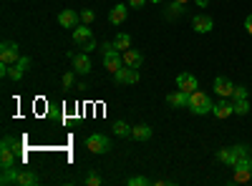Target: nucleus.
I'll return each instance as SVG.
<instances>
[{"label":"nucleus","instance_id":"obj_1","mask_svg":"<svg viewBox=\"0 0 252 186\" xmlns=\"http://www.w3.org/2000/svg\"><path fill=\"white\" fill-rule=\"evenodd\" d=\"M101 55H103V68H106L109 73H116L121 66H124V58H121V51H116L114 40H106V43L98 46Z\"/></svg>","mask_w":252,"mask_h":186},{"label":"nucleus","instance_id":"obj_2","mask_svg":"<svg viewBox=\"0 0 252 186\" xmlns=\"http://www.w3.org/2000/svg\"><path fill=\"white\" fill-rule=\"evenodd\" d=\"M192 113H197V116H204V113H212V108H215V101H212V96L209 93H204V91H194V93H189V106H187Z\"/></svg>","mask_w":252,"mask_h":186},{"label":"nucleus","instance_id":"obj_3","mask_svg":"<svg viewBox=\"0 0 252 186\" xmlns=\"http://www.w3.org/2000/svg\"><path fill=\"white\" fill-rule=\"evenodd\" d=\"M15 138H10V136H5L3 138V143H0V166L3 169H10V166H15Z\"/></svg>","mask_w":252,"mask_h":186},{"label":"nucleus","instance_id":"obj_4","mask_svg":"<svg viewBox=\"0 0 252 186\" xmlns=\"http://www.w3.org/2000/svg\"><path fill=\"white\" fill-rule=\"evenodd\" d=\"M20 58H23V55H20V48H18V43H13V40H3V46H0V63L15 66Z\"/></svg>","mask_w":252,"mask_h":186},{"label":"nucleus","instance_id":"obj_5","mask_svg":"<svg viewBox=\"0 0 252 186\" xmlns=\"http://www.w3.org/2000/svg\"><path fill=\"white\" fill-rule=\"evenodd\" d=\"M139 68H131V66H121L116 73H114V80L119 86H136L139 83Z\"/></svg>","mask_w":252,"mask_h":186},{"label":"nucleus","instance_id":"obj_6","mask_svg":"<svg viewBox=\"0 0 252 186\" xmlns=\"http://www.w3.org/2000/svg\"><path fill=\"white\" fill-rule=\"evenodd\" d=\"M86 149L91 154H106V151H111V138L103 133H91L86 138Z\"/></svg>","mask_w":252,"mask_h":186},{"label":"nucleus","instance_id":"obj_7","mask_svg":"<svg viewBox=\"0 0 252 186\" xmlns=\"http://www.w3.org/2000/svg\"><path fill=\"white\" fill-rule=\"evenodd\" d=\"M177 88H179V91H184V93H194V91L199 88V80H197V76H194V73L182 71V73L177 76Z\"/></svg>","mask_w":252,"mask_h":186},{"label":"nucleus","instance_id":"obj_8","mask_svg":"<svg viewBox=\"0 0 252 186\" xmlns=\"http://www.w3.org/2000/svg\"><path fill=\"white\" fill-rule=\"evenodd\" d=\"M252 181V156L242 159L235 166V184H247Z\"/></svg>","mask_w":252,"mask_h":186},{"label":"nucleus","instance_id":"obj_9","mask_svg":"<svg viewBox=\"0 0 252 186\" xmlns=\"http://www.w3.org/2000/svg\"><path fill=\"white\" fill-rule=\"evenodd\" d=\"M68 58H71V63H73V71H76V73H91L94 66H91L89 53H83V51H81V53H71Z\"/></svg>","mask_w":252,"mask_h":186},{"label":"nucleus","instance_id":"obj_10","mask_svg":"<svg viewBox=\"0 0 252 186\" xmlns=\"http://www.w3.org/2000/svg\"><path fill=\"white\" fill-rule=\"evenodd\" d=\"M212 113H215V118H220V121L229 118V116L235 113V101H227V98L217 101V103H215V108H212Z\"/></svg>","mask_w":252,"mask_h":186},{"label":"nucleus","instance_id":"obj_11","mask_svg":"<svg viewBox=\"0 0 252 186\" xmlns=\"http://www.w3.org/2000/svg\"><path fill=\"white\" fill-rule=\"evenodd\" d=\"M58 23H61V28H76L78 23H81V15L76 13V10H71V8H66V10H61L58 13Z\"/></svg>","mask_w":252,"mask_h":186},{"label":"nucleus","instance_id":"obj_12","mask_svg":"<svg viewBox=\"0 0 252 186\" xmlns=\"http://www.w3.org/2000/svg\"><path fill=\"white\" fill-rule=\"evenodd\" d=\"M28 68H31V58H26V55H23L15 66H10V76H8V78H13L15 83H18V80H23V76L28 73Z\"/></svg>","mask_w":252,"mask_h":186},{"label":"nucleus","instance_id":"obj_13","mask_svg":"<svg viewBox=\"0 0 252 186\" xmlns=\"http://www.w3.org/2000/svg\"><path fill=\"white\" fill-rule=\"evenodd\" d=\"M215 91H217V96L227 98V96H232L235 83H232V80H229L227 76H217V78H215Z\"/></svg>","mask_w":252,"mask_h":186},{"label":"nucleus","instance_id":"obj_14","mask_svg":"<svg viewBox=\"0 0 252 186\" xmlns=\"http://www.w3.org/2000/svg\"><path fill=\"white\" fill-rule=\"evenodd\" d=\"M166 103H169L172 108H187L189 106V93H184V91H174V93H169L166 96Z\"/></svg>","mask_w":252,"mask_h":186},{"label":"nucleus","instance_id":"obj_15","mask_svg":"<svg viewBox=\"0 0 252 186\" xmlns=\"http://www.w3.org/2000/svg\"><path fill=\"white\" fill-rule=\"evenodd\" d=\"M192 28H194L197 33H209V30L215 28V20H212V15H194Z\"/></svg>","mask_w":252,"mask_h":186},{"label":"nucleus","instance_id":"obj_16","mask_svg":"<svg viewBox=\"0 0 252 186\" xmlns=\"http://www.w3.org/2000/svg\"><path fill=\"white\" fill-rule=\"evenodd\" d=\"M121 58H124V66H131V68H139L144 63V55L139 51H134V48H126L121 53Z\"/></svg>","mask_w":252,"mask_h":186},{"label":"nucleus","instance_id":"obj_17","mask_svg":"<svg viewBox=\"0 0 252 186\" xmlns=\"http://www.w3.org/2000/svg\"><path fill=\"white\" fill-rule=\"evenodd\" d=\"M91 38H94V35H91V28H89V26H83V23H81V26L73 28V43H76V46L89 43Z\"/></svg>","mask_w":252,"mask_h":186},{"label":"nucleus","instance_id":"obj_18","mask_svg":"<svg viewBox=\"0 0 252 186\" xmlns=\"http://www.w3.org/2000/svg\"><path fill=\"white\" fill-rule=\"evenodd\" d=\"M126 15H129V5H114L109 10V20H111L114 26H121L124 20H126Z\"/></svg>","mask_w":252,"mask_h":186},{"label":"nucleus","instance_id":"obj_19","mask_svg":"<svg viewBox=\"0 0 252 186\" xmlns=\"http://www.w3.org/2000/svg\"><path fill=\"white\" fill-rule=\"evenodd\" d=\"M152 133H154V131H152L149 123H139V126L131 129V138H134V141H149Z\"/></svg>","mask_w":252,"mask_h":186},{"label":"nucleus","instance_id":"obj_20","mask_svg":"<svg viewBox=\"0 0 252 186\" xmlns=\"http://www.w3.org/2000/svg\"><path fill=\"white\" fill-rule=\"evenodd\" d=\"M40 179H38V174L35 171H31V169H20V174H18V186H35Z\"/></svg>","mask_w":252,"mask_h":186},{"label":"nucleus","instance_id":"obj_21","mask_svg":"<svg viewBox=\"0 0 252 186\" xmlns=\"http://www.w3.org/2000/svg\"><path fill=\"white\" fill-rule=\"evenodd\" d=\"M18 174H20L18 163H15V166H10V169H3V176H0V184H3V186L18 184Z\"/></svg>","mask_w":252,"mask_h":186},{"label":"nucleus","instance_id":"obj_22","mask_svg":"<svg viewBox=\"0 0 252 186\" xmlns=\"http://www.w3.org/2000/svg\"><path fill=\"white\" fill-rule=\"evenodd\" d=\"M250 156V146H247V143H237V146H232V159H235V166H237V163L242 161V159H247ZM232 166V169H235Z\"/></svg>","mask_w":252,"mask_h":186},{"label":"nucleus","instance_id":"obj_23","mask_svg":"<svg viewBox=\"0 0 252 186\" xmlns=\"http://www.w3.org/2000/svg\"><path fill=\"white\" fill-rule=\"evenodd\" d=\"M114 46H116V51H126V48H131V35L129 33H116V40H114Z\"/></svg>","mask_w":252,"mask_h":186},{"label":"nucleus","instance_id":"obj_24","mask_svg":"<svg viewBox=\"0 0 252 186\" xmlns=\"http://www.w3.org/2000/svg\"><path fill=\"white\" fill-rule=\"evenodd\" d=\"M131 129H134V126H129V123H126V121H116V123H114V133H116L119 138H126V136H131Z\"/></svg>","mask_w":252,"mask_h":186},{"label":"nucleus","instance_id":"obj_25","mask_svg":"<svg viewBox=\"0 0 252 186\" xmlns=\"http://www.w3.org/2000/svg\"><path fill=\"white\" fill-rule=\"evenodd\" d=\"M217 161L227 163V166H235V159H232V146H227V149H220V151H217Z\"/></svg>","mask_w":252,"mask_h":186},{"label":"nucleus","instance_id":"obj_26","mask_svg":"<svg viewBox=\"0 0 252 186\" xmlns=\"http://www.w3.org/2000/svg\"><path fill=\"white\" fill-rule=\"evenodd\" d=\"M179 15H184V3H177V0H174V3L169 5V8H166V18H179Z\"/></svg>","mask_w":252,"mask_h":186},{"label":"nucleus","instance_id":"obj_27","mask_svg":"<svg viewBox=\"0 0 252 186\" xmlns=\"http://www.w3.org/2000/svg\"><path fill=\"white\" fill-rule=\"evenodd\" d=\"M235 113L237 116H247L250 113V101L247 98H237L235 101Z\"/></svg>","mask_w":252,"mask_h":186},{"label":"nucleus","instance_id":"obj_28","mask_svg":"<svg viewBox=\"0 0 252 186\" xmlns=\"http://www.w3.org/2000/svg\"><path fill=\"white\" fill-rule=\"evenodd\" d=\"M126 184H129V186H149L154 181L146 179V176H129V179H126Z\"/></svg>","mask_w":252,"mask_h":186},{"label":"nucleus","instance_id":"obj_29","mask_svg":"<svg viewBox=\"0 0 252 186\" xmlns=\"http://www.w3.org/2000/svg\"><path fill=\"white\" fill-rule=\"evenodd\" d=\"M78 15H81V23H83V26H91V23H94V10H91V8L81 10Z\"/></svg>","mask_w":252,"mask_h":186},{"label":"nucleus","instance_id":"obj_30","mask_svg":"<svg viewBox=\"0 0 252 186\" xmlns=\"http://www.w3.org/2000/svg\"><path fill=\"white\" fill-rule=\"evenodd\" d=\"M83 181H86L89 186H101V176H98L96 171H89V174H86V179H83Z\"/></svg>","mask_w":252,"mask_h":186},{"label":"nucleus","instance_id":"obj_31","mask_svg":"<svg viewBox=\"0 0 252 186\" xmlns=\"http://www.w3.org/2000/svg\"><path fill=\"white\" fill-rule=\"evenodd\" d=\"M63 88H73V80H76V73L73 71H68V73H63Z\"/></svg>","mask_w":252,"mask_h":186},{"label":"nucleus","instance_id":"obj_32","mask_svg":"<svg viewBox=\"0 0 252 186\" xmlns=\"http://www.w3.org/2000/svg\"><path fill=\"white\" fill-rule=\"evenodd\" d=\"M250 96V91L245 88V86H235V91H232V101H237V98H247Z\"/></svg>","mask_w":252,"mask_h":186},{"label":"nucleus","instance_id":"obj_33","mask_svg":"<svg viewBox=\"0 0 252 186\" xmlns=\"http://www.w3.org/2000/svg\"><path fill=\"white\" fill-rule=\"evenodd\" d=\"M81 51H83V53H94V51H96V40L91 38L89 43H83V46H81Z\"/></svg>","mask_w":252,"mask_h":186},{"label":"nucleus","instance_id":"obj_34","mask_svg":"<svg viewBox=\"0 0 252 186\" xmlns=\"http://www.w3.org/2000/svg\"><path fill=\"white\" fill-rule=\"evenodd\" d=\"M146 3H149V0H129V8H136V10H139V8H144Z\"/></svg>","mask_w":252,"mask_h":186},{"label":"nucleus","instance_id":"obj_35","mask_svg":"<svg viewBox=\"0 0 252 186\" xmlns=\"http://www.w3.org/2000/svg\"><path fill=\"white\" fill-rule=\"evenodd\" d=\"M245 30L252 35V15H247V20H245Z\"/></svg>","mask_w":252,"mask_h":186},{"label":"nucleus","instance_id":"obj_36","mask_svg":"<svg viewBox=\"0 0 252 186\" xmlns=\"http://www.w3.org/2000/svg\"><path fill=\"white\" fill-rule=\"evenodd\" d=\"M197 5H202V8H204V5H207V0H197Z\"/></svg>","mask_w":252,"mask_h":186},{"label":"nucleus","instance_id":"obj_37","mask_svg":"<svg viewBox=\"0 0 252 186\" xmlns=\"http://www.w3.org/2000/svg\"><path fill=\"white\" fill-rule=\"evenodd\" d=\"M177 3H184L187 5V3H192V0H177Z\"/></svg>","mask_w":252,"mask_h":186},{"label":"nucleus","instance_id":"obj_38","mask_svg":"<svg viewBox=\"0 0 252 186\" xmlns=\"http://www.w3.org/2000/svg\"><path fill=\"white\" fill-rule=\"evenodd\" d=\"M149 3H157V5H159V3H161V0H149Z\"/></svg>","mask_w":252,"mask_h":186}]
</instances>
